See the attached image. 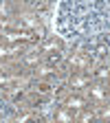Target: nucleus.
<instances>
[{
  "label": "nucleus",
  "mask_w": 110,
  "mask_h": 123,
  "mask_svg": "<svg viewBox=\"0 0 110 123\" xmlns=\"http://www.w3.org/2000/svg\"><path fill=\"white\" fill-rule=\"evenodd\" d=\"M5 40L7 42H31L33 35L26 33L24 29H20V31H7V33H5Z\"/></svg>",
  "instance_id": "f257e3e1"
},
{
  "label": "nucleus",
  "mask_w": 110,
  "mask_h": 123,
  "mask_svg": "<svg viewBox=\"0 0 110 123\" xmlns=\"http://www.w3.org/2000/svg\"><path fill=\"white\" fill-rule=\"evenodd\" d=\"M86 86H90V77L84 75L82 70L71 77V88H73V90H79V88H86Z\"/></svg>",
  "instance_id": "f03ea898"
},
{
  "label": "nucleus",
  "mask_w": 110,
  "mask_h": 123,
  "mask_svg": "<svg viewBox=\"0 0 110 123\" xmlns=\"http://www.w3.org/2000/svg\"><path fill=\"white\" fill-rule=\"evenodd\" d=\"M71 66L77 68V70H84V68L90 66V59L84 57V55H73V57H71Z\"/></svg>",
  "instance_id": "7ed1b4c3"
},
{
  "label": "nucleus",
  "mask_w": 110,
  "mask_h": 123,
  "mask_svg": "<svg viewBox=\"0 0 110 123\" xmlns=\"http://www.w3.org/2000/svg\"><path fill=\"white\" fill-rule=\"evenodd\" d=\"M20 26H26V29H38V20H35V15H20Z\"/></svg>",
  "instance_id": "20e7f679"
},
{
  "label": "nucleus",
  "mask_w": 110,
  "mask_h": 123,
  "mask_svg": "<svg viewBox=\"0 0 110 123\" xmlns=\"http://www.w3.org/2000/svg\"><path fill=\"white\" fill-rule=\"evenodd\" d=\"M84 105H86V101H84L82 97H71V99L66 101V108H68V110H82Z\"/></svg>",
  "instance_id": "39448f33"
},
{
  "label": "nucleus",
  "mask_w": 110,
  "mask_h": 123,
  "mask_svg": "<svg viewBox=\"0 0 110 123\" xmlns=\"http://www.w3.org/2000/svg\"><path fill=\"white\" fill-rule=\"evenodd\" d=\"M35 90H38V92H42V95H49V92H51V84L40 81V84H35Z\"/></svg>",
  "instance_id": "423d86ee"
},
{
  "label": "nucleus",
  "mask_w": 110,
  "mask_h": 123,
  "mask_svg": "<svg viewBox=\"0 0 110 123\" xmlns=\"http://www.w3.org/2000/svg\"><path fill=\"white\" fill-rule=\"evenodd\" d=\"M95 77H97V79H108V77H110V68H106V66H101V68H97V73H95Z\"/></svg>",
  "instance_id": "0eeeda50"
},
{
  "label": "nucleus",
  "mask_w": 110,
  "mask_h": 123,
  "mask_svg": "<svg viewBox=\"0 0 110 123\" xmlns=\"http://www.w3.org/2000/svg\"><path fill=\"white\" fill-rule=\"evenodd\" d=\"M11 81H15V77H13V75L0 73V86H7V84H11Z\"/></svg>",
  "instance_id": "6e6552de"
},
{
  "label": "nucleus",
  "mask_w": 110,
  "mask_h": 123,
  "mask_svg": "<svg viewBox=\"0 0 110 123\" xmlns=\"http://www.w3.org/2000/svg\"><path fill=\"white\" fill-rule=\"evenodd\" d=\"M90 95L95 97V99H104V97H106V92H104L99 86H92V88H90Z\"/></svg>",
  "instance_id": "1a4fd4ad"
},
{
  "label": "nucleus",
  "mask_w": 110,
  "mask_h": 123,
  "mask_svg": "<svg viewBox=\"0 0 110 123\" xmlns=\"http://www.w3.org/2000/svg\"><path fill=\"white\" fill-rule=\"evenodd\" d=\"M53 49H55V51L59 49V42H57V40H51V42L44 44V51H53Z\"/></svg>",
  "instance_id": "9d476101"
},
{
  "label": "nucleus",
  "mask_w": 110,
  "mask_h": 123,
  "mask_svg": "<svg viewBox=\"0 0 110 123\" xmlns=\"http://www.w3.org/2000/svg\"><path fill=\"white\" fill-rule=\"evenodd\" d=\"M92 119H95V112H82L79 114V121H84V123L86 121H92Z\"/></svg>",
  "instance_id": "9b49d317"
},
{
  "label": "nucleus",
  "mask_w": 110,
  "mask_h": 123,
  "mask_svg": "<svg viewBox=\"0 0 110 123\" xmlns=\"http://www.w3.org/2000/svg\"><path fill=\"white\" fill-rule=\"evenodd\" d=\"M0 15H2V18H7V15H9V5L5 2V0L0 2Z\"/></svg>",
  "instance_id": "f8f14e48"
},
{
  "label": "nucleus",
  "mask_w": 110,
  "mask_h": 123,
  "mask_svg": "<svg viewBox=\"0 0 110 123\" xmlns=\"http://www.w3.org/2000/svg\"><path fill=\"white\" fill-rule=\"evenodd\" d=\"M59 59H62V53H53V55H49V64H57Z\"/></svg>",
  "instance_id": "ddd939ff"
},
{
  "label": "nucleus",
  "mask_w": 110,
  "mask_h": 123,
  "mask_svg": "<svg viewBox=\"0 0 110 123\" xmlns=\"http://www.w3.org/2000/svg\"><path fill=\"white\" fill-rule=\"evenodd\" d=\"M24 62H26V64H38V62H40V57H38V55H29Z\"/></svg>",
  "instance_id": "4468645a"
},
{
  "label": "nucleus",
  "mask_w": 110,
  "mask_h": 123,
  "mask_svg": "<svg viewBox=\"0 0 110 123\" xmlns=\"http://www.w3.org/2000/svg\"><path fill=\"white\" fill-rule=\"evenodd\" d=\"M57 119H59V121H71L73 117H71L68 112H59V114H57Z\"/></svg>",
  "instance_id": "2eb2a0df"
},
{
  "label": "nucleus",
  "mask_w": 110,
  "mask_h": 123,
  "mask_svg": "<svg viewBox=\"0 0 110 123\" xmlns=\"http://www.w3.org/2000/svg\"><path fill=\"white\" fill-rule=\"evenodd\" d=\"M101 117L104 119H110V108H108V110H101Z\"/></svg>",
  "instance_id": "dca6fc26"
},
{
  "label": "nucleus",
  "mask_w": 110,
  "mask_h": 123,
  "mask_svg": "<svg viewBox=\"0 0 110 123\" xmlns=\"http://www.w3.org/2000/svg\"><path fill=\"white\" fill-rule=\"evenodd\" d=\"M9 51H13V46H11V49H5V46H2V49H0V55H7Z\"/></svg>",
  "instance_id": "f3484780"
},
{
  "label": "nucleus",
  "mask_w": 110,
  "mask_h": 123,
  "mask_svg": "<svg viewBox=\"0 0 110 123\" xmlns=\"http://www.w3.org/2000/svg\"><path fill=\"white\" fill-rule=\"evenodd\" d=\"M97 55H106V46H99V49H97Z\"/></svg>",
  "instance_id": "a211bd4d"
},
{
  "label": "nucleus",
  "mask_w": 110,
  "mask_h": 123,
  "mask_svg": "<svg viewBox=\"0 0 110 123\" xmlns=\"http://www.w3.org/2000/svg\"><path fill=\"white\" fill-rule=\"evenodd\" d=\"M106 95H108V97H110V86H108V90H106Z\"/></svg>",
  "instance_id": "6ab92c4d"
}]
</instances>
